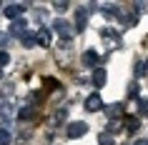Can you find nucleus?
Masks as SVG:
<instances>
[{"instance_id": "1", "label": "nucleus", "mask_w": 148, "mask_h": 145, "mask_svg": "<svg viewBox=\"0 0 148 145\" xmlns=\"http://www.w3.org/2000/svg\"><path fill=\"white\" fill-rule=\"evenodd\" d=\"M53 33H58L63 40H70L73 35H75V30H73V25L68 23V20H63V18H58V20H53Z\"/></svg>"}, {"instance_id": "2", "label": "nucleus", "mask_w": 148, "mask_h": 145, "mask_svg": "<svg viewBox=\"0 0 148 145\" xmlns=\"http://www.w3.org/2000/svg\"><path fill=\"white\" fill-rule=\"evenodd\" d=\"M23 10H25V3H10V5H5L3 15L10 18V20H20L23 18Z\"/></svg>"}, {"instance_id": "3", "label": "nucleus", "mask_w": 148, "mask_h": 145, "mask_svg": "<svg viewBox=\"0 0 148 145\" xmlns=\"http://www.w3.org/2000/svg\"><path fill=\"white\" fill-rule=\"evenodd\" d=\"M25 33H28V23H25L23 18L20 20H10V30H8L10 38H23Z\"/></svg>"}, {"instance_id": "4", "label": "nucleus", "mask_w": 148, "mask_h": 145, "mask_svg": "<svg viewBox=\"0 0 148 145\" xmlns=\"http://www.w3.org/2000/svg\"><path fill=\"white\" fill-rule=\"evenodd\" d=\"M88 133V123H83V120H75V123H70L68 125V138H83Z\"/></svg>"}, {"instance_id": "5", "label": "nucleus", "mask_w": 148, "mask_h": 145, "mask_svg": "<svg viewBox=\"0 0 148 145\" xmlns=\"http://www.w3.org/2000/svg\"><path fill=\"white\" fill-rule=\"evenodd\" d=\"M86 110H88V113H98V110H103L101 93H93V95H88V98H86Z\"/></svg>"}, {"instance_id": "6", "label": "nucleus", "mask_w": 148, "mask_h": 145, "mask_svg": "<svg viewBox=\"0 0 148 145\" xmlns=\"http://www.w3.org/2000/svg\"><path fill=\"white\" fill-rule=\"evenodd\" d=\"M88 25V10L86 8H75V25H73V30L75 33H83Z\"/></svg>"}, {"instance_id": "7", "label": "nucleus", "mask_w": 148, "mask_h": 145, "mask_svg": "<svg viewBox=\"0 0 148 145\" xmlns=\"http://www.w3.org/2000/svg\"><path fill=\"white\" fill-rule=\"evenodd\" d=\"M101 60L103 58L95 53V50H86V53H83V65H88V68H93V70L101 68Z\"/></svg>"}, {"instance_id": "8", "label": "nucleus", "mask_w": 148, "mask_h": 145, "mask_svg": "<svg viewBox=\"0 0 148 145\" xmlns=\"http://www.w3.org/2000/svg\"><path fill=\"white\" fill-rule=\"evenodd\" d=\"M103 110H106V115H108L110 120H116V118H121V115H123V103H110V105H103Z\"/></svg>"}, {"instance_id": "9", "label": "nucleus", "mask_w": 148, "mask_h": 145, "mask_svg": "<svg viewBox=\"0 0 148 145\" xmlns=\"http://www.w3.org/2000/svg\"><path fill=\"white\" fill-rule=\"evenodd\" d=\"M35 43L43 45V48H48L50 45V30H48V28H38V30H35Z\"/></svg>"}, {"instance_id": "10", "label": "nucleus", "mask_w": 148, "mask_h": 145, "mask_svg": "<svg viewBox=\"0 0 148 145\" xmlns=\"http://www.w3.org/2000/svg\"><path fill=\"white\" fill-rule=\"evenodd\" d=\"M101 38L103 40H106V43H108V45H121V38H118V35H116V30H110V28H103V30H101Z\"/></svg>"}, {"instance_id": "11", "label": "nucleus", "mask_w": 148, "mask_h": 145, "mask_svg": "<svg viewBox=\"0 0 148 145\" xmlns=\"http://www.w3.org/2000/svg\"><path fill=\"white\" fill-rule=\"evenodd\" d=\"M90 80H93L95 88H103V85H106V80H108V78H106V70H103V68H95L93 75H90Z\"/></svg>"}, {"instance_id": "12", "label": "nucleus", "mask_w": 148, "mask_h": 145, "mask_svg": "<svg viewBox=\"0 0 148 145\" xmlns=\"http://www.w3.org/2000/svg\"><path fill=\"white\" fill-rule=\"evenodd\" d=\"M13 118H15V115H13V108H10L8 103H5V105H0V120H3V123H10Z\"/></svg>"}, {"instance_id": "13", "label": "nucleus", "mask_w": 148, "mask_h": 145, "mask_svg": "<svg viewBox=\"0 0 148 145\" xmlns=\"http://www.w3.org/2000/svg\"><path fill=\"white\" fill-rule=\"evenodd\" d=\"M33 115H35V110H33L30 105H25V108H20V113H18L15 118H18V120H30Z\"/></svg>"}, {"instance_id": "14", "label": "nucleus", "mask_w": 148, "mask_h": 145, "mask_svg": "<svg viewBox=\"0 0 148 145\" xmlns=\"http://www.w3.org/2000/svg\"><path fill=\"white\" fill-rule=\"evenodd\" d=\"M138 128H140L138 118H125V133H136Z\"/></svg>"}, {"instance_id": "15", "label": "nucleus", "mask_w": 148, "mask_h": 145, "mask_svg": "<svg viewBox=\"0 0 148 145\" xmlns=\"http://www.w3.org/2000/svg\"><path fill=\"white\" fill-rule=\"evenodd\" d=\"M20 43H23L25 48H33L35 45V33H25L23 38H20Z\"/></svg>"}, {"instance_id": "16", "label": "nucleus", "mask_w": 148, "mask_h": 145, "mask_svg": "<svg viewBox=\"0 0 148 145\" xmlns=\"http://www.w3.org/2000/svg\"><path fill=\"white\" fill-rule=\"evenodd\" d=\"M98 143L101 145H116V140H113L110 133H101V135H98Z\"/></svg>"}, {"instance_id": "17", "label": "nucleus", "mask_w": 148, "mask_h": 145, "mask_svg": "<svg viewBox=\"0 0 148 145\" xmlns=\"http://www.w3.org/2000/svg\"><path fill=\"white\" fill-rule=\"evenodd\" d=\"M146 70H148V63H143V60H138V63H136V78L146 75Z\"/></svg>"}, {"instance_id": "18", "label": "nucleus", "mask_w": 148, "mask_h": 145, "mask_svg": "<svg viewBox=\"0 0 148 145\" xmlns=\"http://www.w3.org/2000/svg\"><path fill=\"white\" fill-rule=\"evenodd\" d=\"M138 93H140L138 83H131V85H128V98H138Z\"/></svg>"}, {"instance_id": "19", "label": "nucleus", "mask_w": 148, "mask_h": 145, "mask_svg": "<svg viewBox=\"0 0 148 145\" xmlns=\"http://www.w3.org/2000/svg\"><path fill=\"white\" fill-rule=\"evenodd\" d=\"M70 5L65 3V0H58V3H53V10H58V13H63V10H68Z\"/></svg>"}, {"instance_id": "20", "label": "nucleus", "mask_w": 148, "mask_h": 145, "mask_svg": "<svg viewBox=\"0 0 148 145\" xmlns=\"http://www.w3.org/2000/svg\"><path fill=\"white\" fill-rule=\"evenodd\" d=\"M118 130H121V123H118V120H110V125H108V130H106V133H110V135H116Z\"/></svg>"}, {"instance_id": "21", "label": "nucleus", "mask_w": 148, "mask_h": 145, "mask_svg": "<svg viewBox=\"0 0 148 145\" xmlns=\"http://www.w3.org/2000/svg\"><path fill=\"white\" fill-rule=\"evenodd\" d=\"M0 145H10V133L8 130H0Z\"/></svg>"}, {"instance_id": "22", "label": "nucleus", "mask_w": 148, "mask_h": 145, "mask_svg": "<svg viewBox=\"0 0 148 145\" xmlns=\"http://www.w3.org/2000/svg\"><path fill=\"white\" fill-rule=\"evenodd\" d=\"M50 120H53L55 125H58V123H63V120H65V110H58V113H55L53 118H50Z\"/></svg>"}, {"instance_id": "23", "label": "nucleus", "mask_w": 148, "mask_h": 145, "mask_svg": "<svg viewBox=\"0 0 148 145\" xmlns=\"http://www.w3.org/2000/svg\"><path fill=\"white\" fill-rule=\"evenodd\" d=\"M8 63H10V55L3 50V53H0V68H3V65H8Z\"/></svg>"}, {"instance_id": "24", "label": "nucleus", "mask_w": 148, "mask_h": 145, "mask_svg": "<svg viewBox=\"0 0 148 145\" xmlns=\"http://www.w3.org/2000/svg\"><path fill=\"white\" fill-rule=\"evenodd\" d=\"M140 113L148 115V100H140Z\"/></svg>"}, {"instance_id": "25", "label": "nucleus", "mask_w": 148, "mask_h": 145, "mask_svg": "<svg viewBox=\"0 0 148 145\" xmlns=\"http://www.w3.org/2000/svg\"><path fill=\"white\" fill-rule=\"evenodd\" d=\"M10 43V35H5V33H3V35H0V45H8Z\"/></svg>"}, {"instance_id": "26", "label": "nucleus", "mask_w": 148, "mask_h": 145, "mask_svg": "<svg viewBox=\"0 0 148 145\" xmlns=\"http://www.w3.org/2000/svg\"><path fill=\"white\" fill-rule=\"evenodd\" d=\"M136 145H148V140H136Z\"/></svg>"}]
</instances>
